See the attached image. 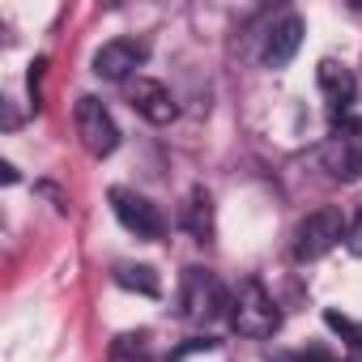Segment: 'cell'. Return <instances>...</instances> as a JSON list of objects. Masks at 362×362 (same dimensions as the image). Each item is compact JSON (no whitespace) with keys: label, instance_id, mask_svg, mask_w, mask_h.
Returning a JSON list of instances; mask_svg holds the SVG:
<instances>
[{"label":"cell","instance_id":"obj_11","mask_svg":"<svg viewBox=\"0 0 362 362\" xmlns=\"http://www.w3.org/2000/svg\"><path fill=\"white\" fill-rule=\"evenodd\" d=\"M179 222H184V230L197 239V243H209L214 239V197L205 188H192L184 214H179Z\"/></svg>","mask_w":362,"mask_h":362},{"label":"cell","instance_id":"obj_14","mask_svg":"<svg viewBox=\"0 0 362 362\" xmlns=\"http://www.w3.org/2000/svg\"><path fill=\"white\" fill-rule=\"evenodd\" d=\"M324 324L332 328V332H341L354 349H362V324H354L349 315H341V311H324Z\"/></svg>","mask_w":362,"mask_h":362},{"label":"cell","instance_id":"obj_5","mask_svg":"<svg viewBox=\"0 0 362 362\" xmlns=\"http://www.w3.org/2000/svg\"><path fill=\"white\" fill-rule=\"evenodd\" d=\"M73 115H77V136H81V145H86L94 158H107V153L119 149V124L111 119V111L103 107V98L81 94Z\"/></svg>","mask_w":362,"mask_h":362},{"label":"cell","instance_id":"obj_9","mask_svg":"<svg viewBox=\"0 0 362 362\" xmlns=\"http://www.w3.org/2000/svg\"><path fill=\"white\" fill-rule=\"evenodd\" d=\"M128 103H132V111L141 115V119H149V124H170L175 119V98H170V90L162 86V81H149V77H136L132 86H128Z\"/></svg>","mask_w":362,"mask_h":362},{"label":"cell","instance_id":"obj_8","mask_svg":"<svg viewBox=\"0 0 362 362\" xmlns=\"http://www.w3.org/2000/svg\"><path fill=\"white\" fill-rule=\"evenodd\" d=\"M303 47V18L298 13H286L281 22L269 26L264 43H260V64L264 69H286Z\"/></svg>","mask_w":362,"mask_h":362},{"label":"cell","instance_id":"obj_3","mask_svg":"<svg viewBox=\"0 0 362 362\" xmlns=\"http://www.w3.org/2000/svg\"><path fill=\"white\" fill-rule=\"evenodd\" d=\"M320 162L332 179L341 184H354L362 179V119H337V128L328 132L324 149H320Z\"/></svg>","mask_w":362,"mask_h":362},{"label":"cell","instance_id":"obj_4","mask_svg":"<svg viewBox=\"0 0 362 362\" xmlns=\"http://www.w3.org/2000/svg\"><path fill=\"white\" fill-rule=\"evenodd\" d=\"M345 218H341V209H315V214H307L303 222H298V230H294V256L298 260H320V256H328L337 243H345Z\"/></svg>","mask_w":362,"mask_h":362},{"label":"cell","instance_id":"obj_2","mask_svg":"<svg viewBox=\"0 0 362 362\" xmlns=\"http://www.w3.org/2000/svg\"><path fill=\"white\" fill-rule=\"evenodd\" d=\"M226 311H230L226 286L209 269H188L184 273V286H179V315H184L188 324H214Z\"/></svg>","mask_w":362,"mask_h":362},{"label":"cell","instance_id":"obj_13","mask_svg":"<svg viewBox=\"0 0 362 362\" xmlns=\"http://www.w3.org/2000/svg\"><path fill=\"white\" fill-rule=\"evenodd\" d=\"M115 281H119L124 290L145 294V298H153V294L162 290V281H158V273H153L149 264H115Z\"/></svg>","mask_w":362,"mask_h":362},{"label":"cell","instance_id":"obj_7","mask_svg":"<svg viewBox=\"0 0 362 362\" xmlns=\"http://www.w3.org/2000/svg\"><path fill=\"white\" fill-rule=\"evenodd\" d=\"M149 47L141 39H111L94 52V73L103 81H132V73L145 64Z\"/></svg>","mask_w":362,"mask_h":362},{"label":"cell","instance_id":"obj_15","mask_svg":"<svg viewBox=\"0 0 362 362\" xmlns=\"http://www.w3.org/2000/svg\"><path fill=\"white\" fill-rule=\"evenodd\" d=\"M345 247H349V256H362V209L349 218V226H345Z\"/></svg>","mask_w":362,"mask_h":362},{"label":"cell","instance_id":"obj_10","mask_svg":"<svg viewBox=\"0 0 362 362\" xmlns=\"http://www.w3.org/2000/svg\"><path fill=\"white\" fill-rule=\"evenodd\" d=\"M315 81H320V94H324L328 111L341 119V115L354 107V94H358V81H354V73H349L345 64H337V60H320V69H315Z\"/></svg>","mask_w":362,"mask_h":362},{"label":"cell","instance_id":"obj_6","mask_svg":"<svg viewBox=\"0 0 362 362\" xmlns=\"http://www.w3.org/2000/svg\"><path fill=\"white\" fill-rule=\"evenodd\" d=\"M111 209H115L119 226H124L128 235H136V239H162V230H166L162 209H158L149 197L132 192V188H111Z\"/></svg>","mask_w":362,"mask_h":362},{"label":"cell","instance_id":"obj_16","mask_svg":"<svg viewBox=\"0 0 362 362\" xmlns=\"http://www.w3.org/2000/svg\"><path fill=\"white\" fill-rule=\"evenodd\" d=\"M298 362H337L328 349H307V354H298Z\"/></svg>","mask_w":362,"mask_h":362},{"label":"cell","instance_id":"obj_12","mask_svg":"<svg viewBox=\"0 0 362 362\" xmlns=\"http://www.w3.org/2000/svg\"><path fill=\"white\" fill-rule=\"evenodd\" d=\"M107 362H153V349H149V337L145 332H119L111 341V354Z\"/></svg>","mask_w":362,"mask_h":362},{"label":"cell","instance_id":"obj_1","mask_svg":"<svg viewBox=\"0 0 362 362\" xmlns=\"http://www.w3.org/2000/svg\"><path fill=\"white\" fill-rule=\"evenodd\" d=\"M230 328L239 337H273L281 328V307L273 303V294L256 281V277H243L239 290L230 294V311H226Z\"/></svg>","mask_w":362,"mask_h":362}]
</instances>
